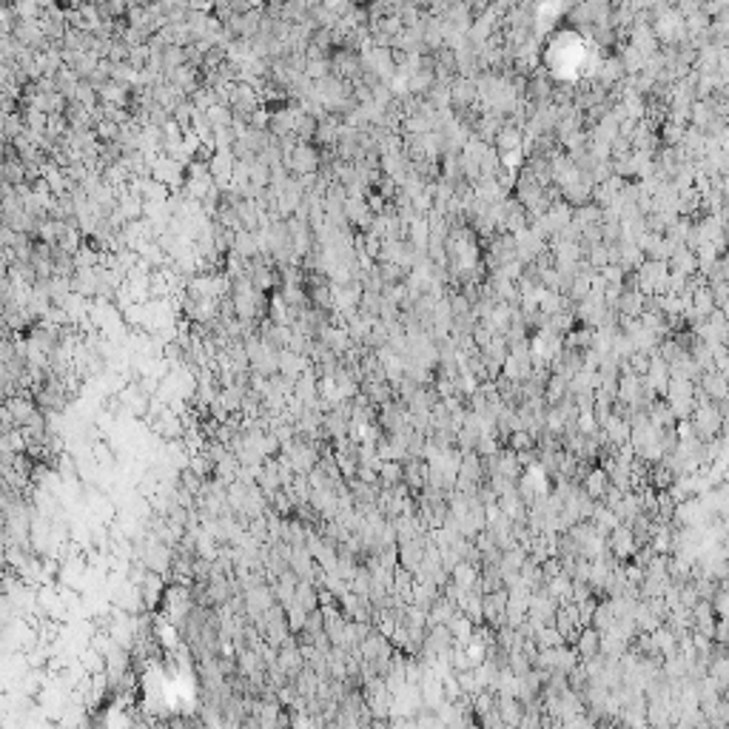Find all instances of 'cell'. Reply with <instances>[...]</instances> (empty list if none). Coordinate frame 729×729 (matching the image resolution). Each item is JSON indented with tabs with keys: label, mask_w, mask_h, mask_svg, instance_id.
Listing matches in <instances>:
<instances>
[{
	"label": "cell",
	"mask_w": 729,
	"mask_h": 729,
	"mask_svg": "<svg viewBox=\"0 0 729 729\" xmlns=\"http://www.w3.org/2000/svg\"><path fill=\"white\" fill-rule=\"evenodd\" d=\"M701 390L712 399V402H723L729 393V379L721 371H706L701 373Z\"/></svg>",
	"instance_id": "4"
},
{
	"label": "cell",
	"mask_w": 729,
	"mask_h": 729,
	"mask_svg": "<svg viewBox=\"0 0 729 729\" xmlns=\"http://www.w3.org/2000/svg\"><path fill=\"white\" fill-rule=\"evenodd\" d=\"M257 248H259V245H257V240L251 237V231H237V237H234V251H237L240 257L248 259V257L257 254Z\"/></svg>",
	"instance_id": "9"
},
{
	"label": "cell",
	"mask_w": 729,
	"mask_h": 729,
	"mask_svg": "<svg viewBox=\"0 0 729 729\" xmlns=\"http://www.w3.org/2000/svg\"><path fill=\"white\" fill-rule=\"evenodd\" d=\"M576 653H578L584 661L593 658V655H598V653H601V630H595L593 624H590V627H584L581 636L576 638Z\"/></svg>",
	"instance_id": "5"
},
{
	"label": "cell",
	"mask_w": 729,
	"mask_h": 729,
	"mask_svg": "<svg viewBox=\"0 0 729 729\" xmlns=\"http://www.w3.org/2000/svg\"><path fill=\"white\" fill-rule=\"evenodd\" d=\"M584 490L593 496V498H604L607 496V490H610V476H607V470H593L587 479H584Z\"/></svg>",
	"instance_id": "7"
},
{
	"label": "cell",
	"mask_w": 729,
	"mask_h": 729,
	"mask_svg": "<svg viewBox=\"0 0 729 729\" xmlns=\"http://www.w3.org/2000/svg\"><path fill=\"white\" fill-rule=\"evenodd\" d=\"M325 6H328V9H331L337 18H345V15H348V12H351L356 4H354V0H325Z\"/></svg>",
	"instance_id": "10"
},
{
	"label": "cell",
	"mask_w": 729,
	"mask_h": 729,
	"mask_svg": "<svg viewBox=\"0 0 729 729\" xmlns=\"http://www.w3.org/2000/svg\"><path fill=\"white\" fill-rule=\"evenodd\" d=\"M695 390H698V387H695L692 379H681V376H672V379H670V387H667L664 399L670 402L675 419H681V416H689V413L695 410Z\"/></svg>",
	"instance_id": "1"
},
{
	"label": "cell",
	"mask_w": 729,
	"mask_h": 729,
	"mask_svg": "<svg viewBox=\"0 0 729 729\" xmlns=\"http://www.w3.org/2000/svg\"><path fill=\"white\" fill-rule=\"evenodd\" d=\"M496 146H498V151L504 154V151H515V148H522L525 146V137H522V132H518L515 126H507V129H498V134H496Z\"/></svg>",
	"instance_id": "6"
},
{
	"label": "cell",
	"mask_w": 729,
	"mask_h": 729,
	"mask_svg": "<svg viewBox=\"0 0 729 729\" xmlns=\"http://www.w3.org/2000/svg\"><path fill=\"white\" fill-rule=\"evenodd\" d=\"M231 106H226V103H214L211 109H208L205 115H208V120H211V126L214 129H231L234 126V117H231Z\"/></svg>",
	"instance_id": "8"
},
{
	"label": "cell",
	"mask_w": 729,
	"mask_h": 729,
	"mask_svg": "<svg viewBox=\"0 0 729 729\" xmlns=\"http://www.w3.org/2000/svg\"><path fill=\"white\" fill-rule=\"evenodd\" d=\"M288 168H291L296 177L317 174V171H320V154H317V148L308 146V143H299V146L293 148V154L288 157Z\"/></svg>",
	"instance_id": "2"
},
{
	"label": "cell",
	"mask_w": 729,
	"mask_h": 729,
	"mask_svg": "<svg viewBox=\"0 0 729 729\" xmlns=\"http://www.w3.org/2000/svg\"><path fill=\"white\" fill-rule=\"evenodd\" d=\"M638 550V539L636 530L627 527V522H621L615 530H610V553L615 559H633Z\"/></svg>",
	"instance_id": "3"
},
{
	"label": "cell",
	"mask_w": 729,
	"mask_h": 729,
	"mask_svg": "<svg viewBox=\"0 0 729 729\" xmlns=\"http://www.w3.org/2000/svg\"><path fill=\"white\" fill-rule=\"evenodd\" d=\"M431 88H436V91H445V88H439V86H431ZM431 97H436V100H448L445 94H433V91H431Z\"/></svg>",
	"instance_id": "11"
}]
</instances>
